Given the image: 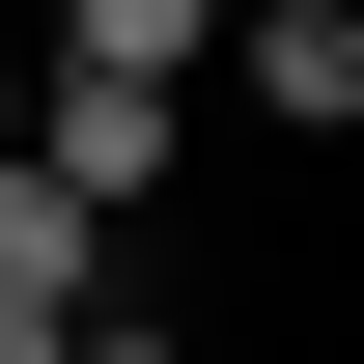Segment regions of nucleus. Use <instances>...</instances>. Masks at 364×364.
Returning a JSON list of instances; mask_svg holds the SVG:
<instances>
[{"label": "nucleus", "instance_id": "1", "mask_svg": "<svg viewBox=\"0 0 364 364\" xmlns=\"http://www.w3.org/2000/svg\"><path fill=\"white\" fill-rule=\"evenodd\" d=\"M168 85H85V56H28V196H85V225H140V196H168Z\"/></svg>", "mask_w": 364, "mask_h": 364}, {"label": "nucleus", "instance_id": "2", "mask_svg": "<svg viewBox=\"0 0 364 364\" xmlns=\"http://www.w3.org/2000/svg\"><path fill=\"white\" fill-rule=\"evenodd\" d=\"M225 112H280V140H336L364 112V0H225V56H196Z\"/></svg>", "mask_w": 364, "mask_h": 364}, {"label": "nucleus", "instance_id": "3", "mask_svg": "<svg viewBox=\"0 0 364 364\" xmlns=\"http://www.w3.org/2000/svg\"><path fill=\"white\" fill-rule=\"evenodd\" d=\"M56 56H85V85H168V112H196V56H225V0H56Z\"/></svg>", "mask_w": 364, "mask_h": 364}, {"label": "nucleus", "instance_id": "4", "mask_svg": "<svg viewBox=\"0 0 364 364\" xmlns=\"http://www.w3.org/2000/svg\"><path fill=\"white\" fill-rule=\"evenodd\" d=\"M0 309H112L85 280V196H28V168H0Z\"/></svg>", "mask_w": 364, "mask_h": 364}, {"label": "nucleus", "instance_id": "5", "mask_svg": "<svg viewBox=\"0 0 364 364\" xmlns=\"http://www.w3.org/2000/svg\"><path fill=\"white\" fill-rule=\"evenodd\" d=\"M0 168H28V56H0Z\"/></svg>", "mask_w": 364, "mask_h": 364}, {"label": "nucleus", "instance_id": "6", "mask_svg": "<svg viewBox=\"0 0 364 364\" xmlns=\"http://www.w3.org/2000/svg\"><path fill=\"white\" fill-rule=\"evenodd\" d=\"M0 364H56V309H0Z\"/></svg>", "mask_w": 364, "mask_h": 364}]
</instances>
